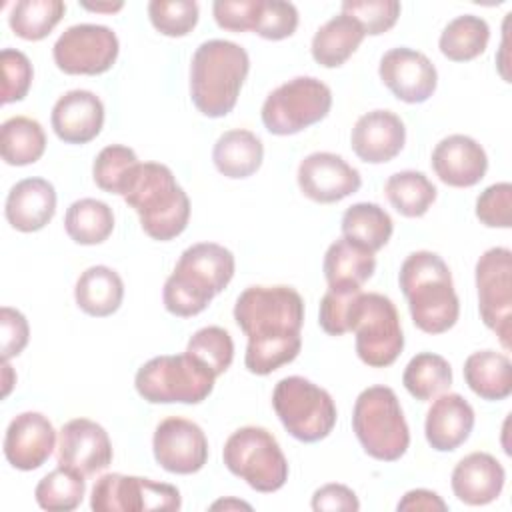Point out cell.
<instances>
[{
  "instance_id": "cell-1",
  "label": "cell",
  "mask_w": 512,
  "mask_h": 512,
  "mask_svg": "<svg viewBox=\"0 0 512 512\" xmlns=\"http://www.w3.org/2000/svg\"><path fill=\"white\" fill-rule=\"evenodd\" d=\"M234 320L248 336L244 366L256 376L296 360L302 348L304 300L292 286H250L234 304Z\"/></svg>"
},
{
  "instance_id": "cell-2",
  "label": "cell",
  "mask_w": 512,
  "mask_h": 512,
  "mask_svg": "<svg viewBox=\"0 0 512 512\" xmlns=\"http://www.w3.org/2000/svg\"><path fill=\"white\" fill-rule=\"evenodd\" d=\"M234 270V254L222 244L198 242L188 246L164 282V308L180 318L200 314L230 284Z\"/></svg>"
},
{
  "instance_id": "cell-3",
  "label": "cell",
  "mask_w": 512,
  "mask_h": 512,
  "mask_svg": "<svg viewBox=\"0 0 512 512\" xmlns=\"http://www.w3.org/2000/svg\"><path fill=\"white\" fill-rule=\"evenodd\" d=\"M124 202L134 208L142 230L160 242L180 236L190 220V200L172 170L158 162H138L122 190Z\"/></svg>"
},
{
  "instance_id": "cell-4",
  "label": "cell",
  "mask_w": 512,
  "mask_h": 512,
  "mask_svg": "<svg viewBox=\"0 0 512 512\" xmlns=\"http://www.w3.org/2000/svg\"><path fill=\"white\" fill-rule=\"evenodd\" d=\"M398 282L418 330L442 334L456 324L460 302L442 256L430 250L412 252L400 266Z\"/></svg>"
},
{
  "instance_id": "cell-5",
  "label": "cell",
  "mask_w": 512,
  "mask_h": 512,
  "mask_svg": "<svg viewBox=\"0 0 512 512\" xmlns=\"http://www.w3.org/2000/svg\"><path fill=\"white\" fill-rule=\"evenodd\" d=\"M250 70L248 52L230 40L202 42L190 62V98L200 114L222 118L232 112Z\"/></svg>"
},
{
  "instance_id": "cell-6",
  "label": "cell",
  "mask_w": 512,
  "mask_h": 512,
  "mask_svg": "<svg viewBox=\"0 0 512 512\" xmlns=\"http://www.w3.org/2000/svg\"><path fill=\"white\" fill-rule=\"evenodd\" d=\"M352 430L364 452L380 462L400 460L410 446V430L400 400L388 386H370L358 394Z\"/></svg>"
},
{
  "instance_id": "cell-7",
  "label": "cell",
  "mask_w": 512,
  "mask_h": 512,
  "mask_svg": "<svg viewBox=\"0 0 512 512\" xmlns=\"http://www.w3.org/2000/svg\"><path fill=\"white\" fill-rule=\"evenodd\" d=\"M216 374L198 358L164 354L148 360L136 372V392L150 404H200L214 390Z\"/></svg>"
},
{
  "instance_id": "cell-8",
  "label": "cell",
  "mask_w": 512,
  "mask_h": 512,
  "mask_svg": "<svg viewBox=\"0 0 512 512\" xmlns=\"http://www.w3.org/2000/svg\"><path fill=\"white\" fill-rule=\"evenodd\" d=\"M272 406L286 432L306 444L324 440L338 418L332 396L302 376L282 378L274 386Z\"/></svg>"
},
{
  "instance_id": "cell-9",
  "label": "cell",
  "mask_w": 512,
  "mask_h": 512,
  "mask_svg": "<svg viewBox=\"0 0 512 512\" xmlns=\"http://www.w3.org/2000/svg\"><path fill=\"white\" fill-rule=\"evenodd\" d=\"M222 458L226 468L256 492H276L288 480V460L266 428L244 426L232 432Z\"/></svg>"
},
{
  "instance_id": "cell-10",
  "label": "cell",
  "mask_w": 512,
  "mask_h": 512,
  "mask_svg": "<svg viewBox=\"0 0 512 512\" xmlns=\"http://www.w3.org/2000/svg\"><path fill=\"white\" fill-rule=\"evenodd\" d=\"M356 354L370 368H386L404 348V334L394 302L378 292H360L350 314Z\"/></svg>"
},
{
  "instance_id": "cell-11",
  "label": "cell",
  "mask_w": 512,
  "mask_h": 512,
  "mask_svg": "<svg viewBox=\"0 0 512 512\" xmlns=\"http://www.w3.org/2000/svg\"><path fill=\"white\" fill-rule=\"evenodd\" d=\"M332 108L330 88L314 76H296L274 88L262 104V124L270 134L290 136L324 120Z\"/></svg>"
},
{
  "instance_id": "cell-12",
  "label": "cell",
  "mask_w": 512,
  "mask_h": 512,
  "mask_svg": "<svg viewBox=\"0 0 512 512\" xmlns=\"http://www.w3.org/2000/svg\"><path fill=\"white\" fill-rule=\"evenodd\" d=\"M478 310L482 322L498 336L504 350L512 346V252L488 248L476 262Z\"/></svg>"
},
{
  "instance_id": "cell-13",
  "label": "cell",
  "mask_w": 512,
  "mask_h": 512,
  "mask_svg": "<svg viewBox=\"0 0 512 512\" xmlns=\"http://www.w3.org/2000/svg\"><path fill=\"white\" fill-rule=\"evenodd\" d=\"M180 490L150 478L104 474L96 480L90 496L94 512H142V510H180Z\"/></svg>"
},
{
  "instance_id": "cell-14",
  "label": "cell",
  "mask_w": 512,
  "mask_h": 512,
  "mask_svg": "<svg viewBox=\"0 0 512 512\" xmlns=\"http://www.w3.org/2000/svg\"><path fill=\"white\" fill-rule=\"evenodd\" d=\"M120 52L118 36L102 24H74L54 42L52 56L64 74L96 76L108 72Z\"/></svg>"
},
{
  "instance_id": "cell-15",
  "label": "cell",
  "mask_w": 512,
  "mask_h": 512,
  "mask_svg": "<svg viewBox=\"0 0 512 512\" xmlns=\"http://www.w3.org/2000/svg\"><path fill=\"white\" fill-rule=\"evenodd\" d=\"M152 452L166 472L194 474L202 470L208 460V438L196 422L170 416L156 426Z\"/></svg>"
},
{
  "instance_id": "cell-16",
  "label": "cell",
  "mask_w": 512,
  "mask_h": 512,
  "mask_svg": "<svg viewBox=\"0 0 512 512\" xmlns=\"http://www.w3.org/2000/svg\"><path fill=\"white\" fill-rule=\"evenodd\" d=\"M378 74L382 84L406 104L426 102L438 84V72L430 58L406 46L384 52Z\"/></svg>"
},
{
  "instance_id": "cell-17",
  "label": "cell",
  "mask_w": 512,
  "mask_h": 512,
  "mask_svg": "<svg viewBox=\"0 0 512 512\" xmlns=\"http://www.w3.org/2000/svg\"><path fill=\"white\" fill-rule=\"evenodd\" d=\"M300 192L318 204L340 202L362 186L360 172L342 156L332 152H312L298 166Z\"/></svg>"
},
{
  "instance_id": "cell-18",
  "label": "cell",
  "mask_w": 512,
  "mask_h": 512,
  "mask_svg": "<svg viewBox=\"0 0 512 512\" xmlns=\"http://www.w3.org/2000/svg\"><path fill=\"white\" fill-rule=\"evenodd\" d=\"M112 442L108 432L94 420L74 418L66 422L58 436V464L94 476L112 464Z\"/></svg>"
},
{
  "instance_id": "cell-19",
  "label": "cell",
  "mask_w": 512,
  "mask_h": 512,
  "mask_svg": "<svg viewBox=\"0 0 512 512\" xmlns=\"http://www.w3.org/2000/svg\"><path fill=\"white\" fill-rule=\"evenodd\" d=\"M56 430L40 412H22L6 428L4 456L16 470H36L52 454Z\"/></svg>"
},
{
  "instance_id": "cell-20",
  "label": "cell",
  "mask_w": 512,
  "mask_h": 512,
  "mask_svg": "<svg viewBox=\"0 0 512 512\" xmlns=\"http://www.w3.org/2000/svg\"><path fill=\"white\" fill-rule=\"evenodd\" d=\"M406 142L402 118L390 110H372L362 114L350 134L354 154L366 164H384L396 158Z\"/></svg>"
},
{
  "instance_id": "cell-21",
  "label": "cell",
  "mask_w": 512,
  "mask_h": 512,
  "mask_svg": "<svg viewBox=\"0 0 512 512\" xmlns=\"http://www.w3.org/2000/svg\"><path fill=\"white\" fill-rule=\"evenodd\" d=\"M430 164L446 186L470 188L484 178L488 156L474 138L466 134H450L434 146Z\"/></svg>"
},
{
  "instance_id": "cell-22",
  "label": "cell",
  "mask_w": 512,
  "mask_h": 512,
  "mask_svg": "<svg viewBox=\"0 0 512 512\" xmlns=\"http://www.w3.org/2000/svg\"><path fill=\"white\" fill-rule=\"evenodd\" d=\"M50 124L62 142L88 144L104 126V104L90 90H70L56 100Z\"/></svg>"
},
{
  "instance_id": "cell-23",
  "label": "cell",
  "mask_w": 512,
  "mask_h": 512,
  "mask_svg": "<svg viewBox=\"0 0 512 512\" xmlns=\"http://www.w3.org/2000/svg\"><path fill=\"white\" fill-rule=\"evenodd\" d=\"M504 480V466L492 454L472 452L454 466L450 486L460 502L468 506H484L500 496Z\"/></svg>"
},
{
  "instance_id": "cell-24",
  "label": "cell",
  "mask_w": 512,
  "mask_h": 512,
  "mask_svg": "<svg viewBox=\"0 0 512 512\" xmlns=\"http://www.w3.org/2000/svg\"><path fill=\"white\" fill-rule=\"evenodd\" d=\"M474 428V408L456 394H440L426 412L424 434L428 444L438 452H452L462 446Z\"/></svg>"
},
{
  "instance_id": "cell-25",
  "label": "cell",
  "mask_w": 512,
  "mask_h": 512,
  "mask_svg": "<svg viewBox=\"0 0 512 512\" xmlns=\"http://www.w3.org/2000/svg\"><path fill=\"white\" fill-rule=\"evenodd\" d=\"M56 212V190L44 178H24L16 182L8 196L4 214L8 224L18 232L42 230Z\"/></svg>"
},
{
  "instance_id": "cell-26",
  "label": "cell",
  "mask_w": 512,
  "mask_h": 512,
  "mask_svg": "<svg viewBox=\"0 0 512 512\" xmlns=\"http://www.w3.org/2000/svg\"><path fill=\"white\" fill-rule=\"evenodd\" d=\"M74 298L82 312L94 318L114 314L124 300V282L120 274L108 266L86 268L74 286Z\"/></svg>"
},
{
  "instance_id": "cell-27",
  "label": "cell",
  "mask_w": 512,
  "mask_h": 512,
  "mask_svg": "<svg viewBox=\"0 0 512 512\" xmlns=\"http://www.w3.org/2000/svg\"><path fill=\"white\" fill-rule=\"evenodd\" d=\"M212 160L216 170L232 180L252 176L264 160L262 140L244 128H234L224 132L212 150Z\"/></svg>"
},
{
  "instance_id": "cell-28",
  "label": "cell",
  "mask_w": 512,
  "mask_h": 512,
  "mask_svg": "<svg viewBox=\"0 0 512 512\" xmlns=\"http://www.w3.org/2000/svg\"><path fill=\"white\" fill-rule=\"evenodd\" d=\"M464 380L482 400H506L512 394L510 358L494 350L474 352L464 362Z\"/></svg>"
},
{
  "instance_id": "cell-29",
  "label": "cell",
  "mask_w": 512,
  "mask_h": 512,
  "mask_svg": "<svg viewBox=\"0 0 512 512\" xmlns=\"http://www.w3.org/2000/svg\"><path fill=\"white\" fill-rule=\"evenodd\" d=\"M322 270L328 286L362 288V284L370 280L376 270V258L368 248L342 236L328 246Z\"/></svg>"
},
{
  "instance_id": "cell-30",
  "label": "cell",
  "mask_w": 512,
  "mask_h": 512,
  "mask_svg": "<svg viewBox=\"0 0 512 512\" xmlns=\"http://www.w3.org/2000/svg\"><path fill=\"white\" fill-rule=\"evenodd\" d=\"M364 36L362 26L354 18L338 14L316 30L310 46L312 58L324 68H338L358 50Z\"/></svg>"
},
{
  "instance_id": "cell-31",
  "label": "cell",
  "mask_w": 512,
  "mask_h": 512,
  "mask_svg": "<svg viewBox=\"0 0 512 512\" xmlns=\"http://www.w3.org/2000/svg\"><path fill=\"white\" fill-rule=\"evenodd\" d=\"M46 134L38 120L12 116L0 128V154L10 166H28L42 158Z\"/></svg>"
},
{
  "instance_id": "cell-32",
  "label": "cell",
  "mask_w": 512,
  "mask_h": 512,
  "mask_svg": "<svg viewBox=\"0 0 512 512\" xmlns=\"http://www.w3.org/2000/svg\"><path fill=\"white\" fill-rule=\"evenodd\" d=\"M342 236L358 242L370 252L384 248L394 232V222L390 214L374 202H358L346 208L342 216Z\"/></svg>"
},
{
  "instance_id": "cell-33",
  "label": "cell",
  "mask_w": 512,
  "mask_h": 512,
  "mask_svg": "<svg viewBox=\"0 0 512 512\" xmlns=\"http://www.w3.org/2000/svg\"><path fill=\"white\" fill-rule=\"evenodd\" d=\"M64 228L76 244H102L114 230V212L102 200L80 198L68 206Z\"/></svg>"
},
{
  "instance_id": "cell-34",
  "label": "cell",
  "mask_w": 512,
  "mask_h": 512,
  "mask_svg": "<svg viewBox=\"0 0 512 512\" xmlns=\"http://www.w3.org/2000/svg\"><path fill=\"white\" fill-rule=\"evenodd\" d=\"M488 40V22L474 14H462L444 26L438 40V48L452 62H468L484 54Z\"/></svg>"
},
{
  "instance_id": "cell-35",
  "label": "cell",
  "mask_w": 512,
  "mask_h": 512,
  "mask_svg": "<svg viewBox=\"0 0 512 512\" xmlns=\"http://www.w3.org/2000/svg\"><path fill=\"white\" fill-rule=\"evenodd\" d=\"M384 194L398 214L406 218H420L434 204L438 190L424 172L402 170L386 180Z\"/></svg>"
},
{
  "instance_id": "cell-36",
  "label": "cell",
  "mask_w": 512,
  "mask_h": 512,
  "mask_svg": "<svg viewBox=\"0 0 512 512\" xmlns=\"http://www.w3.org/2000/svg\"><path fill=\"white\" fill-rule=\"evenodd\" d=\"M402 384L412 398L428 402L450 388L452 368L444 356L434 352H420L406 364Z\"/></svg>"
},
{
  "instance_id": "cell-37",
  "label": "cell",
  "mask_w": 512,
  "mask_h": 512,
  "mask_svg": "<svg viewBox=\"0 0 512 512\" xmlns=\"http://www.w3.org/2000/svg\"><path fill=\"white\" fill-rule=\"evenodd\" d=\"M64 12L66 4L60 0H20L12 8L8 24L18 38L38 42L56 28Z\"/></svg>"
},
{
  "instance_id": "cell-38",
  "label": "cell",
  "mask_w": 512,
  "mask_h": 512,
  "mask_svg": "<svg viewBox=\"0 0 512 512\" xmlns=\"http://www.w3.org/2000/svg\"><path fill=\"white\" fill-rule=\"evenodd\" d=\"M86 476L80 472L60 466L48 472L34 490V498L40 508L68 512L82 504L86 492Z\"/></svg>"
},
{
  "instance_id": "cell-39",
  "label": "cell",
  "mask_w": 512,
  "mask_h": 512,
  "mask_svg": "<svg viewBox=\"0 0 512 512\" xmlns=\"http://www.w3.org/2000/svg\"><path fill=\"white\" fill-rule=\"evenodd\" d=\"M136 164L138 156L132 148L122 144H110L102 148L94 158L92 178L100 190L122 196L126 180Z\"/></svg>"
},
{
  "instance_id": "cell-40",
  "label": "cell",
  "mask_w": 512,
  "mask_h": 512,
  "mask_svg": "<svg viewBox=\"0 0 512 512\" xmlns=\"http://www.w3.org/2000/svg\"><path fill=\"white\" fill-rule=\"evenodd\" d=\"M186 352L206 364L216 376H220L230 368L234 360V342L228 330L220 326H206L190 336Z\"/></svg>"
},
{
  "instance_id": "cell-41",
  "label": "cell",
  "mask_w": 512,
  "mask_h": 512,
  "mask_svg": "<svg viewBox=\"0 0 512 512\" xmlns=\"http://www.w3.org/2000/svg\"><path fill=\"white\" fill-rule=\"evenodd\" d=\"M198 4L192 0H152L148 18L152 26L170 38L186 36L198 24Z\"/></svg>"
},
{
  "instance_id": "cell-42",
  "label": "cell",
  "mask_w": 512,
  "mask_h": 512,
  "mask_svg": "<svg viewBox=\"0 0 512 512\" xmlns=\"http://www.w3.org/2000/svg\"><path fill=\"white\" fill-rule=\"evenodd\" d=\"M362 288L356 286H328L326 294L320 300L318 322L320 328L330 336H342L350 332V314L352 306Z\"/></svg>"
},
{
  "instance_id": "cell-43",
  "label": "cell",
  "mask_w": 512,
  "mask_h": 512,
  "mask_svg": "<svg viewBox=\"0 0 512 512\" xmlns=\"http://www.w3.org/2000/svg\"><path fill=\"white\" fill-rule=\"evenodd\" d=\"M400 2L396 0H348L342 2V14L354 18L364 34L380 36L388 32L398 16H400Z\"/></svg>"
},
{
  "instance_id": "cell-44",
  "label": "cell",
  "mask_w": 512,
  "mask_h": 512,
  "mask_svg": "<svg viewBox=\"0 0 512 512\" xmlns=\"http://www.w3.org/2000/svg\"><path fill=\"white\" fill-rule=\"evenodd\" d=\"M298 28V10L292 2L260 0L254 34L266 40H284Z\"/></svg>"
},
{
  "instance_id": "cell-45",
  "label": "cell",
  "mask_w": 512,
  "mask_h": 512,
  "mask_svg": "<svg viewBox=\"0 0 512 512\" xmlns=\"http://www.w3.org/2000/svg\"><path fill=\"white\" fill-rule=\"evenodd\" d=\"M0 68H2V104L24 100L34 76L28 56L16 48H4L0 54Z\"/></svg>"
},
{
  "instance_id": "cell-46",
  "label": "cell",
  "mask_w": 512,
  "mask_h": 512,
  "mask_svg": "<svg viewBox=\"0 0 512 512\" xmlns=\"http://www.w3.org/2000/svg\"><path fill=\"white\" fill-rule=\"evenodd\" d=\"M476 218L488 228L512 226V184L496 182L476 198Z\"/></svg>"
},
{
  "instance_id": "cell-47",
  "label": "cell",
  "mask_w": 512,
  "mask_h": 512,
  "mask_svg": "<svg viewBox=\"0 0 512 512\" xmlns=\"http://www.w3.org/2000/svg\"><path fill=\"white\" fill-rule=\"evenodd\" d=\"M260 10V0H216L212 4L214 20L230 32L254 30Z\"/></svg>"
},
{
  "instance_id": "cell-48",
  "label": "cell",
  "mask_w": 512,
  "mask_h": 512,
  "mask_svg": "<svg viewBox=\"0 0 512 512\" xmlns=\"http://www.w3.org/2000/svg\"><path fill=\"white\" fill-rule=\"evenodd\" d=\"M0 336H2V362L18 356L30 338L28 320L16 308L2 306L0 310Z\"/></svg>"
},
{
  "instance_id": "cell-49",
  "label": "cell",
  "mask_w": 512,
  "mask_h": 512,
  "mask_svg": "<svg viewBox=\"0 0 512 512\" xmlns=\"http://www.w3.org/2000/svg\"><path fill=\"white\" fill-rule=\"evenodd\" d=\"M312 510H316V512H324V510L356 512V510H360V502L352 488H348L344 484H324L312 494Z\"/></svg>"
},
{
  "instance_id": "cell-50",
  "label": "cell",
  "mask_w": 512,
  "mask_h": 512,
  "mask_svg": "<svg viewBox=\"0 0 512 512\" xmlns=\"http://www.w3.org/2000/svg\"><path fill=\"white\" fill-rule=\"evenodd\" d=\"M398 510H440V512H446L448 510V504L432 490H426V488H416V490H410L406 492L398 506Z\"/></svg>"
},
{
  "instance_id": "cell-51",
  "label": "cell",
  "mask_w": 512,
  "mask_h": 512,
  "mask_svg": "<svg viewBox=\"0 0 512 512\" xmlns=\"http://www.w3.org/2000/svg\"><path fill=\"white\" fill-rule=\"evenodd\" d=\"M122 6H124L122 2H116V4H88V2H84V4H82V8L92 10V12H116V10H120Z\"/></svg>"
},
{
  "instance_id": "cell-52",
  "label": "cell",
  "mask_w": 512,
  "mask_h": 512,
  "mask_svg": "<svg viewBox=\"0 0 512 512\" xmlns=\"http://www.w3.org/2000/svg\"><path fill=\"white\" fill-rule=\"evenodd\" d=\"M212 510H218V508H246V510H250L252 506L250 504H246V502H240V500H218V502H214L212 506H210Z\"/></svg>"
},
{
  "instance_id": "cell-53",
  "label": "cell",
  "mask_w": 512,
  "mask_h": 512,
  "mask_svg": "<svg viewBox=\"0 0 512 512\" xmlns=\"http://www.w3.org/2000/svg\"><path fill=\"white\" fill-rule=\"evenodd\" d=\"M2 372H4V396H8V392H10V386H12V376H14V372H12V368H10V364L8 362H4L2 364Z\"/></svg>"
}]
</instances>
